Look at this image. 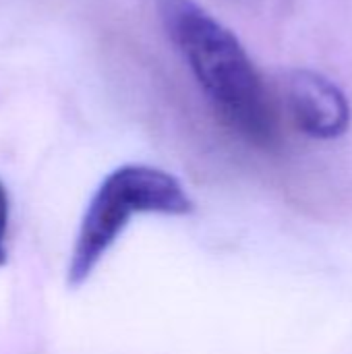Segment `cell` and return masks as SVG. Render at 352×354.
<instances>
[{"mask_svg": "<svg viewBox=\"0 0 352 354\" xmlns=\"http://www.w3.org/2000/svg\"><path fill=\"white\" fill-rule=\"evenodd\" d=\"M156 8L218 116L249 143L274 145L278 124L270 93L234 33L193 0H156Z\"/></svg>", "mask_w": 352, "mask_h": 354, "instance_id": "cell-1", "label": "cell"}, {"mask_svg": "<svg viewBox=\"0 0 352 354\" xmlns=\"http://www.w3.org/2000/svg\"><path fill=\"white\" fill-rule=\"evenodd\" d=\"M193 209V199L172 174L143 164L116 168L95 189L81 218L68 263V286L77 288L89 280L133 216H187Z\"/></svg>", "mask_w": 352, "mask_h": 354, "instance_id": "cell-2", "label": "cell"}, {"mask_svg": "<svg viewBox=\"0 0 352 354\" xmlns=\"http://www.w3.org/2000/svg\"><path fill=\"white\" fill-rule=\"evenodd\" d=\"M286 100L295 124L313 139H336L351 124L344 93L319 73L295 71L286 83Z\"/></svg>", "mask_w": 352, "mask_h": 354, "instance_id": "cell-3", "label": "cell"}, {"mask_svg": "<svg viewBox=\"0 0 352 354\" xmlns=\"http://www.w3.org/2000/svg\"><path fill=\"white\" fill-rule=\"evenodd\" d=\"M8 222H10V201L4 185L0 183V268L6 263L8 249H6V239H8Z\"/></svg>", "mask_w": 352, "mask_h": 354, "instance_id": "cell-4", "label": "cell"}]
</instances>
